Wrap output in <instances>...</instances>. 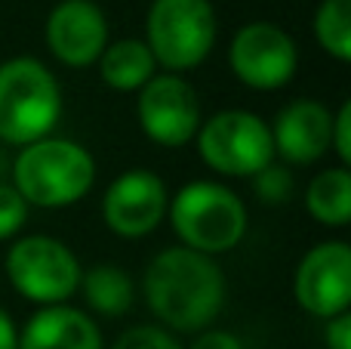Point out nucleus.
<instances>
[{
	"mask_svg": "<svg viewBox=\"0 0 351 349\" xmlns=\"http://www.w3.org/2000/svg\"><path fill=\"white\" fill-rule=\"evenodd\" d=\"M296 303L315 319H336L351 306V247L346 241L315 245L296 266Z\"/></svg>",
	"mask_w": 351,
	"mask_h": 349,
	"instance_id": "10",
	"label": "nucleus"
},
{
	"mask_svg": "<svg viewBox=\"0 0 351 349\" xmlns=\"http://www.w3.org/2000/svg\"><path fill=\"white\" fill-rule=\"evenodd\" d=\"M194 142L204 164L225 177H256L274 161L271 127L259 115L243 109H228L206 117Z\"/></svg>",
	"mask_w": 351,
	"mask_h": 349,
	"instance_id": "6",
	"label": "nucleus"
},
{
	"mask_svg": "<svg viewBox=\"0 0 351 349\" xmlns=\"http://www.w3.org/2000/svg\"><path fill=\"white\" fill-rule=\"evenodd\" d=\"M96 183V161L80 142L43 136L12 161V189L28 207H71Z\"/></svg>",
	"mask_w": 351,
	"mask_h": 349,
	"instance_id": "2",
	"label": "nucleus"
},
{
	"mask_svg": "<svg viewBox=\"0 0 351 349\" xmlns=\"http://www.w3.org/2000/svg\"><path fill=\"white\" fill-rule=\"evenodd\" d=\"M80 263L65 241L53 235H28L6 251V278L31 303L59 306L80 288Z\"/></svg>",
	"mask_w": 351,
	"mask_h": 349,
	"instance_id": "7",
	"label": "nucleus"
},
{
	"mask_svg": "<svg viewBox=\"0 0 351 349\" xmlns=\"http://www.w3.org/2000/svg\"><path fill=\"white\" fill-rule=\"evenodd\" d=\"M43 37L62 65L86 68L108 47V19L96 0H62L49 10Z\"/></svg>",
	"mask_w": 351,
	"mask_h": 349,
	"instance_id": "12",
	"label": "nucleus"
},
{
	"mask_svg": "<svg viewBox=\"0 0 351 349\" xmlns=\"http://www.w3.org/2000/svg\"><path fill=\"white\" fill-rule=\"evenodd\" d=\"M188 349H243V344L231 331H204Z\"/></svg>",
	"mask_w": 351,
	"mask_h": 349,
	"instance_id": "24",
	"label": "nucleus"
},
{
	"mask_svg": "<svg viewBox=\"0 0 351 349\" xmlns=\"http://www.w3.org/2000/svg\"><path fill=\"white\" fill-rule=\"evenodd\" d=\"M268 127H271L274 155L290 164H315L330 152L333 111L317 99H293Z\"/></svg>",
	"mask_w": 351,
	"mask_h": 349,
	"instance_id": "13",
	"label": "nucleus"
},
{
	"mask_svg": "<svg viewBox=\"0 0 351 349\" xmlns=\"http://www.w3.org/2000/svg\"><path fill=\"white\" fill-rule=\"evenodd\" d=\"M0 349H19V331L3 306H0Z\"/></svg>",
	"mask_w": 351,
	"mask_h": 349,
	"instance_id": "25",
	"label": "nucleus"
},
{
	"mask_svg": "<svg viewBox=\"0 0 351 349\" xmlns=\"http://www.w3.org/2000/svg\"><path fill=\"white\" fill-rule=\"evenodd\" d=\"M315 37L333 59L351 62V0H321L315 12Z\"/></svg>",
	"mask_w": 351,
	"mask_h": 349,
	"instance_id": "18",
	"label": "nucleus"
},
{
	"mask_svg": "<svg viewBox=\"0 0 351 349\" xmlns=\"http://www.w3.org/2000/svg\"><path fill=\"white\" fill-rule=\"evenodd\" d=\"M253 189L262 204H287L293 195V173L280 164H268L253 177Z\"/></svg>",
	"mask_w": 351,
	"mask_h": 349,
	"instance_id": "19",
	"label": "nucleus"
},
{
	"mask_svg": "<svg viewBox=\"0 0 351 349\" xmlns=\"http://www.w3.org/2000/svg\"><path fill=\"white\" fill-rule=\"evenodd\" d=\"M19 349H102V331L86 313L59 303L31 315L19 334Z\"/></svg>",
	"mask_w": 351,
	"mask_h": 349,
	"instance_id": "14",
	"label": "nucleus"
},
{
	"mask_svg": "<svg viewBox=\"0 0 351 349\" xmlns=\"http://www.w3.org/2000/svg\"><path fill=\"white\" fill-rule=\"evenodd\" d=\"M330 148L339 155L342 167L351 161V102H342L333 115V130H330Z\"/></svg>",
	"mask_w": 351,
	"mask_h": 349,
	"instance_id": "22",
	"label": "nucleus"
},
{
	"mask_svg": "<svg viewBox=\"0 0 351 349\" xmlns=\"http://www.w3.org/2000/svg\"><path fill=\"white\" fill-rule=\"evenodd\" d=\"M111 349H182V346H179V340H176L170 331H164V328L139 325V328L123 331L121 337L114 340V346Z\"/></svg>",
	"mask_w": 351,
	"mask_h": 349,
	"instance_id": "21",
	"label": "nucleus"
},
{
	"mask_svg": "<svg viewBox=\"0 0 351 349\" xmlns=\"http://www.w3.org/2000/svg\"><path fill=\"white\" fill-rule=\"evenodd\" d=\"M305 207L321 226L342 229L351 220V173L348 167H327L305 189Z\"/></svg>",
	"mask_w": 351,
	"mask_h": 349,
	"instance_id": "16",
	"label": "nucleus"
},
{
	"mask_svg": "<svg viewBox=\"0 0 351 349\" xmlns=\"http://www.w3.org/2000/svg\"><path fill=\"white\" fill-rule=\"evenodd\" d=\"M62 115L56 74L31 56L0 62V142L31 146L49 136Z\"/></svg>",
	"mask_w": 351,
	"mask_h": 349,
	"instance_id": "3",
	"label": "nucleus"
},
{
	"mask_svg": "<svg viewBox=\"0 0 351 349\" xmlns=\"http://www.w3.org/2000/svg\"><path fill=\"white\" fill-rule=\"evenodd\" d=\"M216 10L210 0H152L145 47L170 74L197 68L216 47Z\"/></svg>",
	"mask_w": 351,
	"mask_h": 349,
	"instance_id": "5",
	"label": "nucleus"
},
{
	"mask_svg": "<svg viewBox=\"0 0 351 349\" xmlns=\"http://www.w3.org/2000/svg\"><path fill=\"white\" fill-rule=\"evenodd\" d=\"M145 300L173 331H204L225 306V275L206 254L167 247L145 269Z\"/></svg>",
	"mask_w": 351,
	"mask_h": 349,
	"instance_id": "1",
	"label": "nucleus"
},
{
	"mask_svg": "<svg viewBox=\"0 0 351 349\" xmlns=\"http://www.w3.org/2000/svg\"><path fill=\"white\" fill-rule=\"evenodd\" d=\"M324 340H327V349H351V315L342 313L336 319H327Z\"/></svg>",
	"mask_w": 351,
	"mask_h": 349,
	"instance_id": "23",
	"label": "nucleus"
},
{
	"mask_svg": "<svg viewBox=\"0 0 351 349\" xmlns=\"http://www.w3.org/2000/svg\"><path fill=\"white\" fill-rule=\"evenodd\" d=\"M80 288H84L90 309H96L99 315H123L133 306V282L121 266H93L80 275Z\"/></svg>",
	"mask_w": 351,
	"mask_h": 349,
	"instance_id": "17",
	"label": "nucleus"
},
{
	"mask_svg": "<svg viewBox=\"0 0 351 349\" xmlns=\"http://www.w3.org/2000/svg\"><path fill=\"white\" fill-rule=\"evenodd\" d=\"M136 115L142 133L164 148L191 142L204 124L197 90L179 74H154L139 90Z\"/></svg>",
	"mask_w": 351,
	"mask_h": 349,
	"instance_id": "8",
	"label": "nucleus"
},
{
	"mask_svg": "<svg viewBox=\"0 0 351 349\" xmlns=\"http://www.w3.org/2000/svg\"><path fill=\"white\" fill-rule=\"evenodd\" d=\"M28 220V204L12 189V183H0V241L12 238Z\"/></svg>",
	"mask_w": 351,
	"mask_h": 349,
	"instance_id": "20",
	"label": "nucleus"
},
{
	"mask_svg": "<svg viewBox=\"0 0 351 349\" xmlns=\"http://www.w3.org/2000/svg\"><path fill=\"white\" fill-rule=\"evenodd\" d=\"M167 204L170 195L164 179L145 167H136V170H123L105 189L102 216L105 226L121 238H145L167 216Z\"/></svg>",
	"mask_w": 351,
	"mask_h": 349,
	"instance_id": "11",
	"label": "nucleus"
},
{
	"mask_svg": "<svg viewBox=\"0 0 351 349\" xmlns=\"http://www.w3.org/2000/svg\"><path fill=\"white\" fill-rule=\"evenodd\" d=\"M167 216L182 247L216 257L241 245L247 235V207L228 185L194 179L182 185L167 204Z\"/></svg>",
	"mask_w": 351,
	"mask_h": 349,
	"instance_id": "4",
	"label": "nucleus"
},
{
	"mask_svg": "<svg viewBox=\"0 0 351 349\" xmlns=\"http://www.w3.org/2000/svg\"><path fill=\"white\" fill-rule=\"evenodd\" d=\"M154 68L158 62H154L152 49L145 47V41H136V37L108 43L105 53L99 56V74L117 93L142 90L154 78Z\"/></svg>",
	"mask_w": 351,
	"mask_h": 349,
	"instance_id": "15",
	"label": "nucleus"
},
{
	"mask_svg": "<svg viewBox=\"0 0 351 349\" xmlns=\"http://www.w3.org/2000/svg\"><path fill=\"white\" fill-rule=\"evenodd\" d=\"M228 62L243 87L268 93L293 80L299 68V49L284 28L271 22H250L231 41Z\"/></svg>",
	"mask_w": 351,
	"mask_h": 349,
	"instance_id": "9",
	"label": "nucleus"
}]
</instances>
